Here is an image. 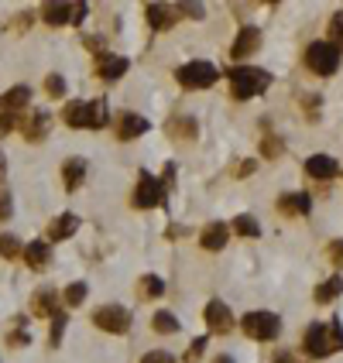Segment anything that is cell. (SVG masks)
<instances>
[{"instance_id": "obj_1", "label": "cell", "mask_w": 343, "mask_h": 363, "mask_svg": "<svg viewBox=\"0 0 343 363\" xmlns=\"http://www.w3.org/2000/svg\"><path fill=\"white\" fill-rule=\"evenodd\" d=\"M302 350H306L313 360H323V357H330V353L343 350V326H340V319H330V322H313V326L306 329Z\"/></svg>"}, {"instance_id": "obj_2", "label": "cell", "mask_w": 343, "mask_h": 363, "mask_svg": "<svg viewBox=\"0 0 343 363\" xmlns=\"http://www.w3.org/2000/svg\"><path fill=\"white\" fill-rule=\"evenodd\" d=\"M230 79V96L234 100H251V96H261L264 89L271 86V72H264L258 65H237V69H227Z\"/></svg>"}, {"instance_id": "obj_3", "label": "cell", "mask_w": 343, "mask_h": 363, "mask_svg": "<svg viewBox=\"0 0 343 363\" xmlns=\"http://www.w3.org/2000/svg\"><path fill=\"white\" fill-rule=\"evenodd\" d=\"M240 329H244V336L258 339V343H271V339H278L282 333V319L275 315V312H247L244 319H240Z\"/></svg>"}, {"instance_id": "obj_4", "label": "cell", "mask_w": 343, "mask_h": 363, "mask_svg": "<svg viewBox=\"0 0 343 363\" xmlns=\"http://www.w3.org/2000/svg\"><path fill=\"white\" fill-rule=\"evenodd\" d=\"M175 79H179V86H182V89H210L213 82L220 79V69H216L213 62L192 58V62H185V65L175 69Z\"/></svg>"}, {"instance_id": "obj_5", "label": "cell", "mask_w": 343, "mask_h": 363, "mask_svg": "<svg viewBox=\"0 0 343 363\" xmlns=\"http://www.w3.org/2000/svg\"><path fill=\"white\" fill-rule=\"evenodd\" d=\"M306 65H309V72H316V76H333V72L340 69V49L330 45V42H313V45L306 49Z\"/></svg>"}, {"instance_id": "obj_6", "label": "cell", "mask_w": 343, "mask_h": 363, "mask_svg": "<svg viewBox=\"0 0 343 363\" xmlns=\"http://www.w3.org/2000/svg\"><path fill=\"white\" fill-rule=\"evenodd\" d=\"M93 326L110 333V336H124L131 329V312L124 309V305H100V309L93 312Z\"/></svg>"}, {"instance_id": "obj_7", "label": "cell", "mask_w": 343, "mask_h": 363, "mask_svg": "<svg viewBox=\"0 0 343 363\" xmlns=\"http://www.w3.org/2000/svg\"><path fill=\"white\" fill-rule=\"evenodd\" d=\"M165 203V185L155 179L151 172H137V185H134V206L137 209H155Z\"/></svg>"}, {"instance_id": "obj_8", "label": "cell", "mask_w": 343, "mask_h": 363, "mask_svg": "<svg viewBox=\"0 0 343 363\" xmlns=\"http://www.w3.org/2000/svg\"><path fill=\"white\" fill-rule=\"evenodd\" d=\"M203 319H206V329H210V333H216V336H227V333L234 329V312H230V305H227V302H220V298L206 302Z\"/></svg>"}, {"instance_id": "obj_9", "label": "cell", "mask_w": 343, "mask_h": 363, "mask_svg": "<svg viewBox=\"0 0 343 363\" xmlns=\"http://www.w3.org/2000/svg\"><path fill=\"white\" fill-rule=\"evenodd\" d=\"M49 127H52V113L49 110H35L31 117H21V134H25L27 144H42L49 137Z\"/></svg>"}, {"instance_id": "obj_10", "label": "cell", "mask_w": 343, "mask_h": 363, "mask_svg": "<svg viewBox=\"0 0 343 363\" xmlns=\"http://www.w3.org/2000/svg\"><path fill=\"white\" fill-rule=\"evenodd\" d=\"M258 49H261V31L254 25H247L237 31V38H234V45H230V58H234V62H244V58H251Z\"/></svg>"}, {"instance_id": "obj_11", "label": "cell", "mask_w": 343, "mask_h": 363, "mask_svg": "<svg viewBox=\"0 0 343 363\" xmlns=\"http://www.w3.org/2000/svg\"><path fill=\"white\" fill-rule=\"evenodd\" d=\"M227 240H230V227L227 223H220V219H213V223H206L203 230H199V247L203 250H223L227 247Z\"/></svg>"}, {"instance_id": "obj_12", "label": "cell", "mask_w": 343, "mask_h": 363, "mask_svg": "<svg viewBox=\"0 0 343 363\" xmlns=\"http://www.w3.org/2000/svg\"><path fill=\"white\" fill-rule=\"evenodd\" d=\"M27 100H31V86H11L4 96H0V113H11V117H25Z\"/></svg>"}, {"instance_id": "obj_13", "label": "cell", "mask_w": 343, "mask_h": 363, "mask_svg": "<svg viewBox=\"0 0 343 363\" xmlns=\"http://www.w3.org/2000/svg\"><path fill=\"white\" fill-rule=\"evenodd\" d=\"M127 69H131V62H127L124 55H106L104 52L100 58H96V76L106 79V82H117V79L124 76Z\"/></svg>"}, {"instance_id": "obj_14", "label": "cell", "mask_w": 343, "mask_h": 363, "mask_svg": "<svg viewBox=\"0 0 343 363\" xmlns=\"http://www.w3.org/2000/svg\"><path fill=\"white\" fill-rule=\"evenodd\" d=\"M144 18H148L151 31H168V27H175V7L172 4H148Z\"/></svg>"}, {"instance_id": "obj_15", "label": "cell", "mask_w": 343, "mask_h": 363, "mask_svg": "<svg viewBox=\"0 0 343 363\" xmlns=\"http://www.w3.org/2000/svg\"><path fill=\"white\" fill-rule=\"evenodd\" d=\"M55 312H58V291H55V288H38L35 298H31V315L52 319Z\"/></svg>"}, {"instance_id": "obj_16", "label": "cell", "mask_w": 343, "mask_h": 363, "mask_svg": "<svg viewBox=\"0 0 343 363\" xmlns=\"http://www.w3.org/2000/svg\"><path fill=\"white\" fill-rule=\"evenodd\" d=\"M340 172V165L333 161L330 155H313L309 161H306V175L309 179H319V182H330L333 175Z\"/></svg>"}, {"instance_id": "obj_17", "label": "cell", "mask_w": 343, "mask_h": 363, "mask_svg": "<svg viewBox=\"0 0 343 363\" xmlns=\"http://www.w3.org/2000/svg\"><path fill=\"white\" fill-rule=\"evenodd\" d=\"M21 257L27 260V267L31 271H45L49 264H52V250H49V243L45 240H35V243H27L25 247V254Z\"/></svg>"}, {"instance_id": "obj_18", "label": "cell", "mask_w": 343, "mask_h": 363, "mask_svg": "<svg viewBox=\"0 0 343 363\" xmlns=\"http://www.w3.org/2000/svg\"><path fill=\"white\" fill-rule=\"evenodd\" d=\"M110 124V103L106 100H86V130H104Z\"/></svg>"}, {"instance_id": "obj_19", "label": "cell", "mask_w": 343, "mask_h": 363, "mask_svg": "<svg viewBox=\"0 0 343 363\" xmlns=\"http://www.w3.org/2000/svg\"><path fill=\"white\" fill-rule=\"evenodd\" d=\"M309 206H313V199H309L306 192H285V196L278 199V209H282L285 216H309Z\"/></svg>"}, {"instance_id": "obj_20", "label": "cell", "mask_w": 343, "mask_h": 363, "mask_svg": "<svg viewBox=\"0 0 343 363\" xmlns=\"http://www.w3.org/2000/svg\"><path fill=\"white\" fill-rule=\"evenodd\" d=\"M82 179H86V161L82 158H69L62 165V182H66V192H80Z\"/></svg>"}, {"instance_id": "obj_21", "label": "cell", "mask_w": 343, "mask_h": 363, "mask_svg": "<svg viewBox=\"0 0 343 363\" xmlns=\"http://www.w3.org/2000/svg\"><path fill=\"white\" fill-rule=\"evenodd\" d=\"M76 230H80V216L62 212L58 219H52V227H49V240H69V236H76Z\"/></svg>"}, {"instance_id": "obj_22", "label": "cell", "mask_w": 343, "mask_h": 363, "mask_svg": "<svg viewBox=\"0 0 343 363\" xmlns=\"http://www.w3.org/2000/svg\"><path fill=\"white\" fill-rule=\"evenodd\" d=\"M148 130V120L144 117H137V113H124L120 117V124H117V137L120 141H134V137H141Z\"/></svg>"}, {"instance_id": "obj_23", "label": "cell", "mask_w": 343, "mask_h": 363, "mask_svg": "<svg viewBox=\"0 0 343 363\" xmlns=\"http://www.w3.org/2000/svg\"><path fill=\"white\" fill-rule=\"evenodd\" d=\"M165 130H168V137H175V141H196V134H199L192 117H172Z\"/></svg>"}, {"instance_id": "obj_24", "label": "cell", "mask_w": 343, "mask_h": 363, "mask_svg": "<svg viewBox=\"0 0 343 363\" xmlns=\"http://www.w3.org/2000/svg\"><path fill=\"white\" fill-rule=\"evenodd\" d=\"M45 21L52 27H58V25H69L73 21V14H76V4H45Z\"/></svg>"}, {"instance_id": "obj_25", "label": "cell", "mask_w": 343, "mask_h": 363, "mask_svg": "<svg viewBox=\"0 0 343 363\" xmlns=\"http://www.w3.org/2000/svg\"><path fill=\"white\" fill-rule=\"evenodd\" d=\"M340 291H343V278L340 274H333L330 281H323V285L316 288V295H313V298H316L319 305H330L333 298H340Z\"/></svg>"}, {"instance_id": "obj_26", "label": "cell", "mask_w": 343, "mask_h": 363, "mask_svg": "<svg viewBox=\"0 0 343 363\" xmlns=\"http://www.w3.org/2000/svg\"><path fill=\"white\" fill-rule=\"evenodd\" d=\"M62 120H66L73 130H82V127H86V103H82V100L66 103V110H62Z\"/></svg>"}, {"instance_id": "obj_27", "label": "cell", "mask_w": 343, "mask_h": 363, "mask_svg": "<svg viewBox=\"0 0 343 363\" xmlns=\"http://www.w3.org/2000/svg\"><path fill=\"white\" fill-rule=\"evenodd\" d=\"M151 329L161 333V336H175V333H179V319H175L172 312H155V315H151Z\"/></svg>"}, {"instance_id": "obj_28", "label": "cell", "mask_w": 343, "mask_h": 363, "mask_svg": "<svg viewBox=\"0 0 343 363\" xmlns=\"http://www.w3.org/2000/svg\"><path fill=\"white\" fill-rule=\"evenodd\" d=\"M234 230H237V236H244V240H258V236H261V223H258L254 216L240 212L237 219H234Z\"/></svg>"}, {"instance_id": "obj_29", "label": "cell", "mask_w": 343, "mask_h": 363, "mask_svg": "<svg viewBox=\"0 0 343 363\" xmlns=\"http://www.w3.org/2000/svg\"><path fill=\"white\" fill-rule=\"evenodd\" d=\"M86 295H89V288H86V281H73V285L62 291V302L69 305V309H80L82 302H86Z\"/></svg>"}, {"instance_id": "obj_30", "label": "cell", "mask_w": 343, "mask_h": 363, "mask_svg": "<svg viewBox=\"0 0 343 363\" xmlns=\"http://www.w3.org/2000/svg\"><path fill=\"white\" fill-rule=\"evenodd\" d=\"M137 288H141L144 298H158V295H165V281H161L158 274H144V278L137 281Z\"/></svg>"}, {"instance_id": "obj_31", "label": "cell", "mask_w": 343, "mask_h": 363, "mask_svg": "<svg viewBox=\"0 0 343 363\" xmlns=\"http://www.w3.org/2000/svg\"><path fill=\"white\" fill-rule=\"evenodd\" d=\"M66 326H69V315L58 309L52 315V329H49V343H52V346H58V343H62V336H66Z\"/></svg>"}, {"instance_id": "obj_32", "label": "cell", "mask_w": 343, "mask_h": 363, "mask_svg": "<svg viewBox=\"0 0 343 363\" xmlns=\"http://www.w3.org/2000/svg\"><path fill=\"white\" fill-rule=\"evenodd\" d=\"M14 322H18V329L7 336V343H11V346H18V350H21V346H31V333L25 329L27 319H25V315H14Z\"/></svg>"}, {"instance_id": "obj_33", "label": "cell", "mask_w": 343, "mask_h": 363, "mask_svg": "<svg viewBox=\"0 0 343 363\" xmlns=\"http://www.w3.org/2000/svg\"><path fill=\"white\" fill-rule=\"evenodd\" d=\"M21 254H25V247H21V240H18V236H11V234L0 236V257L14 260V257H21Z\"/></svg>"}, {"instance_id": "obj_34", "label": "cell", "mask_w": 343, "mask_h": 363, "mask_svg": "<svg viewBox=\"0 0 343 363\" xmlns=\"http://www.w3.org/2000/svg\"><path fill=\"white\" fill-rule=\"evenodd\" d=\"M330 45H337L343 52V11H337V14L330 18Z\"/></svg>"}, {"instance_id": "obj_35", "label": "cell", "mask_w": 343, "mask_h": 363, "mask_svg": "<svg viewBox=\"0 0 343 363\" xmlns=\"http://www.w3.org/2000/svg\"><path fill=\"white\" fill-rule=\"evenodd\" d=\"M203 353H206V336H196L192 343H189L182 363H199V357H203Z\"/></svg>"}, {"instance_id": "obj_36", "label": "cell", "mask_w": 343, "mask_h": 363, "mask_svg": "<svg viewBox=\"0 0 343 363\" xmlns=\"http://www.w3.org/2000/svg\"><path fill=\"white\" fill-rule=\"evenodd\" d=\"M45 93H49L52 100H62V96H66V79L58 76V72H52V76L45 79Z\"/></svg>"}, {"instance_id": "obj_37", "label": "cell", "mask_w": 343, "mask_h": 363, "mask_svg": "<svg viewBox=\"0 0 343 363\" xmlns=\"http://www.w3.org/2000/svg\"><path fill=\"white\" fill-rule=\"evenodd\" d=\"M261 151H264V158H278L282 155V141H278V137H271V134H264Z\"/></svg>"}, {"instance_id": "obj_38", "label": "cell", "mask_w": 343, "mask_h": 363, "mask_svg": "<svg viewBox=\"0 0 343 363\" xmlns=\"http://www.w3.org/2000/svg\"><path fill=\"white\" fill-rule=\"evenodd\" d=\"M175 14H189L192 21H203V4H175Z\"/></svg>"}, {"instance_id": "obj_39", "label": "cell", "mask_w": 343, "mask_h": 363, "mask_svg": "<svg viewBox=\"0 0 343 363\" xmlns=\"http://www.w3.org/2000/svg\"><path fill=\"white\" fill-rule=\"evenodd\" d=\"M14 216V199L7 189H0V219H11Z\"/></svg>"}, {"instance_id": "obj_40", "label": "cell", "mask_w": 343, "mask_h": 363, "mask_svg": "<svg viewBox=\"0 0 343 363\" xmlns=\"http://www.w3.org/2000/svg\"><path fill=\"white\" fill-rule=\"evenodd\" d=\"M141 363H175V357H172V353H165V350H155V353H144Z\"/></svg>"}, {"instance_id": "obj_41", "label": "cell", "mask_w": 343, "mask_h": 363, "mask_svg": "<svg viewBox=\"0 0 343 363\" xmlns=\"http://www.w3.org/2000/svg\"><path fill=\"white\" fill-rule=\"evenodd\" d=\"M330 257H333V264H340V267H343V236L330 243Z\"/></svg>"}, {"instance_id": "obj_42", "label": "cell", "mask_w": 343, "mask_h": 363, "mask_svg": "<svg viewBox=\"0 0 343 363\" xmlns=\"http://www.w3.org/2000/svg\"><path fill=\"white\" fill-rule=\"evenodd\" d=\"M302 103H306V113H309V120H316V117H319V96H306Z\"/></svg>"}, {"instance_id": "obj_43", "label": "cell", "mask_w": 343, "mask_h": 363, "mask_svg": "<svg viewBox=\"0 0 343 363\" xmlns=\"http://www.w3.org/2000/svg\"><path fill=\"white\" fill-rule=\"evenodd\" d=\"M31 18H35L31 11H27V14H18V21H14V31H25V27H31Z\"/></svg>"}, {"instance_id": "obj_44", "label": "cell", "mask_w": 343, "mask_h": 363, "mask_svg": "<svg viewBox=\"0 0 343 363\" xmlns=\"http://www.w3.org/2000/svg\"><path fill=\"white\" fill-rule=\"evenodd\" d=\"M254 168H258V161H240V165H237V175H251Z\"/></svg>"}, {"instance_id": "obj_45", "label": "cell", "mask_w": 343, "mask_h": 363, "mask_svg": "<svg viewBox=\"0 0 343 363\" xmlns=\"http://www.w3.org/2000/svg\"><path fill=\"white\" fill-rule=\"evenodd\" d=\"M275 363H299V360H295L292 353H278V357H275Z\"/></svg>"}, {"instance_id": "obj_46", "label": "cell", "mask_w": 343, "mask_h": 363, "mask_svg": "<svg viewBox=\"0 0 343 363\" xmlns=\"http://www.w3.org/2000/svg\"><path fill=\"white\" fill-rule=\"evenodd\" d=\"M213 363H237V360H234L230 353H220V357H216V360H213Z\"/></svg>"}, {"instance_id": "obj_47", "label": "cell", "mask_w": 343, "mask_h": 363, "mask_svg": "<svg viewBox=\"0 0 343 363\" xmlns=\"http://www.w3.org/2000/svg\"><path fill=\"white\" fill-rule=\"evenodd\" d=\"M4 175H7V161H4V155H0V182H4Z\"/></svg>"}]
</instances>
